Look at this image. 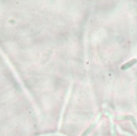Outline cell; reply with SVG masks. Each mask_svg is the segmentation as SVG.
<instances>
[{"label":"cell","instance_id":"277c9868","mask_svg":"<svg viewBox=\"0 0 137 136\" xmlns=\"http://www.w3.org/2000/svg\"><path fill=\"white\" fill-rule=\"evenodd\" d=\"M114 136H116V133H114Z\"/></svg>","mask_w":137,"mask_h":136},{"label":"cell","instance_id":"6da1fadb","mask_svg":"<svg viewBox=\"0 0 137 136\" xmlns=\"http://www.w3.org/2000/svg\"><path fill=\"white\" fill-rule=\"evenodd\" d=\"M135 64H137V59H133V60H131V61H129L128 63H126V64H124L122 67H121V70L122 71H126V70H128V69H130L131 67H133Z\"/></svg>","mask_w":137,"mask_h":136},{"label":"cell","instance_id":"3957f363","mask_svg":"<svg viewBox=\"0 0 137 136\" xmlns=\"http://www.w3.org/2000/svg\"><path fill=\"white\" fill-rule=\"evenodd\" d=\"M124 118H126V119H128V120L132 121V123H133V125H134L135 129L137 130V121L135 120V118H134V117H132V116H125Z\"/></svg>","mask_w":137,"mask_h":136},{"label":"cell","instance_id":"7a4b0ae2","mask_svg":"<svg viewBox=\"0 0 137 136\" xmlns=\"http://www.w3.org/2000/svg\"><path fill=\"white\" fill-rule=\"evenodd\" d=\"M96 124H97V122L93 123V124H92V125H91V126H90V127H89V128H88V129H87V130L84 132V133H83V134H82V136H87V135H88V134H89V133H90V132H91L93 129H94V127L96 126Z\"/></svg>","mask_w":137,"mask_h":136}]
</instances>
